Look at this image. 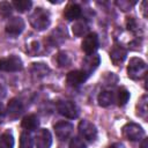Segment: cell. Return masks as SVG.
Returning <instances> with one entry per match:
<instances>
[{"instance_id":"cell-6","label":"cell","mask_w":148,"mask_h":148,"mask_svg":"<svg viewBox=\"0 0 148 148\" xmlns=\"http://www.w3.org/2000/svg\"><path fill=\"white\" fill-rule=\"evenodd\" d=\"M57 110L61 116L68 119H74L79 116V108L72 101H67V99L59 101L57 103Z\"/></svg>"},{"instance_id":"cell-33","label":"cell","mask_w":148,"mask_h":148,"mask_svg":"<svg viewBox=\"0 0 148 148\" xmlns=\"http://www.w3.org/2000/svg\"><path fill=\"white\" fill-rule=\"evenodd\" d=\"M141 148H148V140L147 139H143V141L141 143Z\"/></svg>"},{"instance_id":"cell-31","label":"cell","mask_w":148,"mask_h":148,"mask_svg":"<svg viewBox=\"0 0 148 148\" xmlns=\"http://www.w3.org/2000/svg\"><path fill=\"white\" fill-rule=\"evenodd\" d=\"M5 117H6V110H5V108H3V104L0 102V124L3 123Z\"/></svg>"},{"instance_id":"cell-3","label":"cell","mask_w":148,"mask_h":148,"mask_svg":"<svg viewBox=\"0 0 148 148\" xmlns=\"http://www.w3.org/2000/svg\"><path fill=\"white\" fill-rule=\"evenodd\" d=\"M121 133L123 136L130 141H139L145 136L143 128L135 123H127L126 125H124L121 128Z\"/></svg>"},{"instance_id":"cell-28","label":"cell","mask_w":148,"mask_h":148,"mask_svg":"<svg viewBox=\"0 0 148 148\" xmlns=\"http://www.w3.org/2000/svg\"><path fill=\"white\" fill-rule=\"evenodd\" d=\"M68 148H86V143L81 138L75 136V138H72Z\"/></svg>"},{"instance_id":"cell-16","label":"cell","mask_w":148,"mask_h":148,"mask_svg":"<svg viewBox=\"0 0 148 148\" xmlns=\"http://www.w3.org/2000/svg\"><path fill=\"white\" fill-rule=\"evenodd\" d=\"M64 16L69 21L79 18L81 16V7L77 3H69L64 10Z\"/></svg>"},{"instance_id":"cell-19","label":"cell","mask_w":148,"mask_h":148,"mask_svg":"<svg viewBox=\"0 0 148 148\" xmlns=\"http://www.w3.org/2000/svg\"><path fill=\"white\" fill-rule=\"evenodd\" d=\"M114 99L117 101V104L119 106H124L128 102V99H130V92H128V90L126 88H124V87H120L118 89L117 94L114 95Z\"/></svg>"},{"instance_id":"cell-18","label":"cell","mask_w":148,"mask_h":148,"mask_svg":"<svg viewBox=\"0 0 148 148\" xmlns=\"http://www.w3.org/2000/svg\"><path fill=\"white\" fill-rule=\"evenodd\" d=\"M97 101H98V104L101 106H103V108L109 106L114 101V94L111 90H103V91L99 92V95L97 97Z\"/></svg>"},{"instance_id":"cell-15","label":"cell","mask_w":148,"mask_h":148,"mask_svg":"<svg viewBox=\"0 0 148 148\" xmlns=\"http://www.w3.org/2000/svg\"><path fill=\"white\" fill-rule=\"evenodd\" d=\"M21 126H22L25 131H28V132L35 131V130H37L38 126H39V119H38V117H37L36 114H28V116H25V117L22 119Z\"/></svg>"},{"instance_id":"cell-2","label":"cell","mask_w":148,"mask_h":148,"mask_svg":"<svg viewBox=\"0 0 148 148\" xmlns=\"http://www.w3.org/2000/svg\"><path fill=\"white\" fill-rule=\"evenodd\" d=\"M127 74L128 77H131L132 80H139L142 76H145L147 74V65L146 62L140 59V58H131L130 59V64L127 66Z\"/></svg>"},{"instance_id":"cell-5","label":"cell","mask_w":148,"mask_h":148,"mask_svg":"<svg viewBox=\"0 0 148 148\" xmlns=\"http://www.w3.org/2000/svg\"><path fill=\"white\" fill-rule=\"evenodd\" d=\"M22 68H23V62L18 56L12 54L7 58H0L1 72H18Z\"/></svg>"},{"instance_id":"cell-22","label":"cell","mask_w":148,"mask_h":148,"mask_svg":"<svg viewBox=\"0 0 148 148\" xmlns=\"http://www.w3.org/2000/svg\"><path fill=\"white\" fill-rule=\"evenodd\" d=\"M72 30H73V34L75 36H77V37L83 36L88 31V24L86 23V21H77L73 24Z\"/></svg>"},{"instance_id":"cell-12","label":"cell","mask_w":148,"mask_h":148,"mask_svg":"<svg viewBox=\"0 0 148 148\" xmlns=\"http://www.w3.org/2000/svg\"><path fill=\"white\" fill-rule=\"evenodd\" d=\"M35 143H36V148H50L52 143L51 133L45 128L40 130L35 138Z\"/></svg>"},{"instance_id":"cell-32","label":"cell","mask_w":148,"mask_h":148,"mask_svg":"<svg viewBox=\"0 0 148 148\" xmlns=\"http://www.w3.org/2000/svg\"><path fill=\"white\" fill-rule=\"evenodd\" d=\"M108 148H125V146H124L123 143H120V142H116V143L111 145V146L108 147Z\"/></svg>"},{"instance_id":"cell-11","label":"cell","mask_w":148,"mask_h":148,"mask_svg":"<svg viewBox=\"0 0 148 148\" xmlns=\"http://www.w3.org/2000/svg\"><path fill=\"white\" fill-rule=\"evenodd\" d=\"M24 110L23 103L18 98H12L7 105V113L10 119H17Z\"/></svg>"},{"instance_id":"cell-23","label":"cell","mask_w":148,"mask_h":148,"mask_svg":"<svg viewBox=\"0 0 148 148\" xmlns=\"http://www.w3.org/2000/svg\"><path fill=\"white\" fill-rule=\"evenodd\" d=\"M12 6L15 7V9L20 13H23V12H27L30 9V7L32 6V2L30 0H16L12 3Z\"/></svg>"},{"instance_id":"cell-25","label":"cell","mask_w":148,"mask_h":148,"mask_svg":"<svg viewBox=\"0 0 148 148\" xmlns=\"http://www.w3.org/2000/svg\"><path fill=\"white\" fill-rule=\"evenodd\" d=\"M32 72L36 75L44 76V75H46L50 72V68L45 64H43V62H38V64L35 62V64H32Z\"/></svg>"},{"instance_id":"cell-30","label":"cell","mask_w":148,"mask_h":148,"mask_svg":"<svg viewBox=\"0 0 148 148\" xmlns=\"http://www.w3.org/2000/svg\"><path fill=\"white\" fill-rule=\"evenodd\" d=\"M6 92H7L6 86H5V83L2 82V80H0V99H2V98L6 96Z\"/></svg>"},{"instance_id":"cell-8","label":"cell","mask_w":148,"mask_h":148,"mask_svg":"<svg viewBox=\"0 0 148 148\" xmlns=\"http://www.w3.org/2000/svg\"><path fill=\"white\" fill-rule=\"evenodd\" d=\"M81 49L82 51L87 54V56H90V54H95L96 50L98 49V36L96 32H90V34H87L82 40V44H81Z\"/></svg>"},{"instance_id":"cell-13","label":"cell","mask_w":148,"mask_h":148,"mask_svg":"<svg viewBox=\"0 0 148 148\" xmlns=\"http://www.w3.org/2000/svg\"><path fill=\"white\" fill-rule=\"evenodd\" d=\"M126 56H127V51L120 45H114L110 51V59L114 65L121 64L126 59Z\"/></svg>"},{"instance_id":"cell-4","label":"cell","mask_w":148,"mask_h":148,"mask_svg":"<svg viewBox=\"0 0 148 148\" xmlns=\"http://www.w3.org/2000/svg\"><path fill=\"white\" fill-rule=\"evenodd\" d=\"M79 134H80V138L83 140V141H88V142H92L96 140L97 138V128L96 126L90 123L89 120H81L79 123Z\"/></svg>"},{"instance_id":"cell-29","label":"cell","mask_w":148,"mask_h":148,"mask_svg":"<svg viewBox=\"0 0 148 148\" xmlns=\"http://www.w3.org/2000/svg\"><path fill=\"white\" fill-rule=\"evenodd\" d=\"M126 24H127V28L130 30H134V28L136 27V22H135V20L133 17H128L127 21H126Z\"/></svg>"},{"instance_id":"cell-26","label":"cell","mask_w":148,"mask_h":148,"mask_svg":"<svg viewBox=\"0 0 148 148\" xmlns=\"http://www.w3.org/2000/svg\"><path fill=\"white\" fill-rule=\"evenodd\" d=\"M12 9H13L12 3L7 2V1L0 2V15H1V16L8 17V16L12 14Z\"/></svg>"},{"instance_id":"cell-17","label":"cell","mask_w":148,"mask_h":148,"mask_svg":"<svg viewBox=\"0 0 148 148\" xmlns=\"http://www.w3.org/2000/svg\"><path fill=\"white\" fill-rule=\"evenodd\" d=\"M66 38V30H64L61 27H58L56 30L52 31V34L49 37V42L52 45H59L61 44Z\"/></svg>"},{"instance_id":"cell-9","label":"cell","mask_w":148,"mask_h":148,"mask_svg":"<svg viewBox=\"0 0 148 148\" xmlns=\"http://www.w3.org/2000/svg\"><path fill=\"white\" fill-rule=\"evenodd\" d=\"M53 130H54V133H56L57 138L59 140H61V141H65L72 135L73 125L71 123H68V121L61 120V121H58V123L54 124Z\"/></svg>"},{"instance_id":"cell-7","label":"cell","mask_w":148,"mask_h":148,"mask_svg":"<svg viewBox=\"0 0 148 148\" xmlns=\"http://www.w3.org/2000/svg\"><path fill=\"white\" fill-rule=\"evenodd\" d=\"M24 27H25V24H24L23 18H21L18 16H14L7 21L5 30H6L7 35H9L12 37H16L24 30Z\"/></svg>"},{"instance_id":"cell-27","label":"cell","mask_w":148,"mask_h":148,"mask_svg":"<svg viewBox=\"0 0 148 148\" xmlns=\"http://www.w3.org/2000/svg\"><path fill=\"white\" fill-rule=\"evenodd\" d=\"M57 62L60 67H66L71 64V59L66 52H59L57 56Z\"/></svg>"},{"instance_id":"cell-24","label":"cell","mask_w":148,"mask_h":148,"mask_svg":"<svg viewBox=\"0 0 148 148\" xmlns=\"http://www.w3.org/2000/svg\"><path fill=\"white\" fill-rule=\"evenodd\" d=\"M136 110H138L136 113L139 117L146 118V114H147V95H143L139 99V103L136 105Z\"/></svg>"},{"instance_id":"cell-1","label":"cell","mask_w":148,"mask_h":148,"mask_svg":"<svg viewBox=\"0 0 148 148\" xmlns=\"http://www.w3.org/2000/svg\"><path fill=\"white\" fill-rule=\"evenodd\" d=\"M30 24L34 29L42 31L45 30L50 23H51V18H50V13L43 8H36L35 12L30 15Z\"/></svg>"},{"instance_id":"cell-10","label":"cell","mask_w":148,"mask_h":148,"mask_svg":"<svg viewBox=\"0 0 148 148\" xmlns=\"http://www.w3.org/2000/svg\"><path fill=\"white\" fill-rule=\"evenodd\" d=\"M88 77H89V75L83 69H76V71H72L67 74L66 82L71 87H79L80 84L86 82V80Z\"/></svg>"},{"instance_id":"cell-20","label":"cell","mask_w":148,"mask_h":148,"mask_svg":"<svg viewBox=\"0 0 148 148\" xmlns=\"http://www.w3.org/2000/svg\"><path fill=\"white\" fill-rule=\"evenodd\" d=\"M0 148H14V136L9 132L0 134Z\"/></svg>"},{"instance_id":"cell-21","label":"cell","mask_w":148,"mask_h":148,"mask_svg":"<svg viewBox=\"0 0 148 148\" xmlns=\"http://www.w3.org/2000/svg\"><path fill=\"white\" fill-rule=\"evenodd\" d=\"M20 148H34V139L28 131H24L21 133Z\"/></svg>"},{"instance_id":"cell-14","label":"cell","mask_w":148,"mask_h":148,"mask_svg":"<svg viewBox=\"0 0 148 148\" xmlns=\"http://www.w3.org/2000/svg\"><path fill=\"white\" fill-rule=\"evenodd\" d=\"M99 65V56L97 54H90V56H87V58L84 59L83 61V71L90 75L91 72H94Z\"/></svg>"}]
</instances>
